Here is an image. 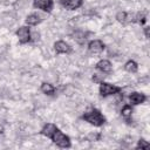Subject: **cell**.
<instances>
[{"label":"cell","mask_w":150,"mask_h":150,"mask_svg":"<svg viewBox=\"0 0 150 150\" xmlns=\"http://www.w3.org/2000/svg\"><path fill=\"white\" fill-rule=\"evenodd\" d=\"M60 4H61L66 9L73 11V9L79 8V7L82 5V0H60Z\"/></svg>","instance_id":"52a82bcc"},{"label":"cell","mask_w":150,"mask_h":150,"mask_svg":"<svg viewBox=\"0 0 150 150\" xmlns=\"http://www.w3.org/2000/svg\"><path fill=\"white\" fill-rule=\"evenodd\" d=\"M93 81H94V82H100V76H98L97 74H95V75L93 76Z\"/></svg>","instance_id":"ac0fdd59"},{"label":"cell","mask_w":150,"mask_h":150,"mask_svg":"<svg viewBox=\"0 0 150 150\" xmlns=\"http://www.w3.org/2000/svg\"><path fill=\"white\" fill-rule=\"evenodd\" d=\"M124 68H125V70L129 71V73H136L137 69H138V66H137V63H136L134 60H129V61L124 64Z\"/></svg>","instance_id":"7c38bea8"},{"label":"cell","mask_w":150,"mask_h":150,"mask_svg":"<svg viewBox=\"0 0 150 150\" xmlns=\"http://www.w3.org/2000/svg\"><path fill=\"white\" fill-rule=\"evenodd\" d=\"M54 48H55L56 53H59V54H61V53H70L71 52L70 46L67 42H64V41H57V42H55L54 43Z\"/></svg>","instance_id":"ba28073f"},{"label":"cell","mask_w":150,"mask_h":150,"mask_svg":"<svg viewBox=\"0 0 150 150\" xmlns=\"http://www.w3.org/2000/svg\"><path fill=\"white\" fill-rule=\"evenodd\" d=\"M116 19H117L120 22H122V23H125V22L130 21V19L128 18V14H127L125 12H120V13H117Z\"/></svg>","instance_id":"2e32d148"},{"label":"cell","mask_w":150,"mask_h":150,"mask_svg":"<svg viewBox=\"0 0 150 150\" xmlns=\"http://www.w3.org/2000/svg\"><path fill=\"white\" fill-rule=\"evenodd\" d=\"M41 91L43 94H46V95H53L54 91H55V88L50 83H46L45 82V83L41 84Z\"/></svg>","instance_id":"4fadbf2b"},{"label":"cell","mask_w":150,"mask_h":150,"mask_svg":"<svg viewBox=\"0 0 150 150\" xmlns=\"http://www.w3.org/2000/svg\"><path fill=\"white\" fill-rule=\"evenodd\" d=\"M145 95L144 94H142V93H131L130 94V96H129V100H130V102L132 103V104H141V103H143L144 101H145Z\"/></svg>","instance_id":"9c48e42d"},{"label":"cell","mask_w":150,"mask_h":150,"mask_svg":"<svg viewBox=\"0 0 150 150\" xmlns=\"http://www.w3.org/2000/svg\"><path fill=\"white\" fill-rule=\"evenodd\" d=\"M41 134L43 136H47L49 138L53 139V142L59 145L60 148H69L70 146V139L67 135H64L56 125L52 124V123H47L42 130H41Z\"/></svg>","instance_id":"6da1fadb"},{"label":"cell","mask_w":150,"mask_h":150,"mask_svg":"<svg viewBox=\"0 0 150 150\" xmlns=\"http://www.w3.org/2000/svg\"><path fill=\"white\" fill-rule=\"evenodd\" d=\"M82 118H83L84 121L89 122L90 124L96 125V127H101V125H103V124L105 123V117H104V116L101 114V111L97 110V109H93V110L86 112V114L82 116Z\"/></svg>","instance_id":"7a4b0ae2"},{"label":"cell","mask_w":150,"mask_h":150,"mask_svg":"<svg viewBox=\"0 0 150 150\" xmlns=\"http://www.w3.org/2000/svg\"><path fill=\"white\" fill-rule=\"evenodd\" d=\"M134 19H132V21H136V22H138V23H141V25H143L144 22H145V13L144 12H139V13H137L135 16H132Z\"/></svg>","instance_id":"9a60e30c"},{"label":"cell","mask_w":150,"mask_h":150,"mask_svg":"<svg viewBox=\"0 0 150 150\" xmlns=\"http://www.w3.org/2000/svg\"><path fill=\"white\" fill-rule=\"evenodd\" d=\"M131 114H132V108H131L130 105H124V107L122 108V116H123L127 121H129V117L131 116Z\"/></svg>","instance_id":"5bb4252c"},{"label":"cell","mask_w":150,"mask_h":150,"mask_svg":"<svg viewBox=\"0 0 150 150\" xmlns=\"http://www.w3.org/2000/svg\"><path fill=\"white\" fill-rule=\"evenodd\" d=\"M16 35L19 38L20 43H27L28 41H30V30L28 27L22 26L16 30Z\"/></svg>","instance_id":"277c9868"},{"label":"cell","mask_w":150,"mask_h":150,"mask_svg":"<svg viewBox=\"0 0 150 150\" xmlns=\"http://www.w3.org/2000/svg\"><path fill=\"white\" fill-rule=\"evenodd\" d=\"M33 5L35 8H40L45 12H50L53 9V0H34Z\"/></svg>","instance_id":"8992f818"},{"label":"cell","mask_w":150,"mask_h":150,"mask_svg":"<svg viewBox=\"0 0 150 150\" xmlns=\"http://www.w3.org/2000/svg\"><path fill=\"white\" fill-rule=\"evenodd\" d=\"M144 33H145V36L149 38V27H145L144 28Z\"/></svg>","instance_id":"d6986e66"},{"label":"cell","mask_w":150,"mask_h":150,"mask_svg":"<svg viewBox=\"0 0 150 150\" xmlns=\"http://www.w3.org/2000/svg\"><path fill=\"white\" fill-rule=\"evenodd\" d=\"M120 90H121L120 87H116V86L110 84V83H104V82H102V83L100 84V94H101V96H103V97L109 96V95L117 94Z\"/></svg>","instance_id":"3957f363"},{"label":"cell","mask_w":150,"mask_h":150,"mask_svg":"<svg viewBox=\"0 0 150 150\" xmlns=\"http://www.w3.org/2000/svg\"><path fill=\"white\" fill-rule=\"evenodd\" d=\"M41 20H42V19H41L40 15H38V14H30V15H28V16L26 18V23H28V25H30V26H35V25L40 23Z\"/></svg>","instance_id":"8fae6325"},{"label":"cell","mask_w":150,"mask_h":150,"mask_svg":"<svg viewBox=\"0 0 150 150\" xmlns=\"http://www.w3.org/2000/svg\"><path fill=\"white\" fill-rule=\"evenodd\" d=\"M88 49H89V52H90L91 54H100V53L103 52L104 45H103V42L100 41V40H93V41L89 42Z\"/></svg>","instance_id":"5b68a950"},{"label":"cell","mask_w":150,"mask_h":150,"mask_svg":"<svg viewBox=\"0 0 150 150\" xmlns=\"http://www.w3.org/2000/svg\"><path fill=\"white\" fill-rule=\"evenodd\" d=\"M137 149H145V148H149V143L146 142V141H144V139H139L138 141V144H137V146H136Z\"/></svg>","instance_id":"e0dca14e"},{"label":"cell","mask_w":150,"mask_h":150,"mask_svg":"<svg viewBox=\"0 0 150 150\" xmlns=\"http://www.w3.org/2000/svg\"><path fill=\"white\" fill-rule=\"evenodd\" d=\"M96 68H97L98 70H101L102 73H110L111 69H112L111 63H110L108 60H101L100 62H97Z\"/></svg>","instance_id":"30bf717a"}]
</instances>
